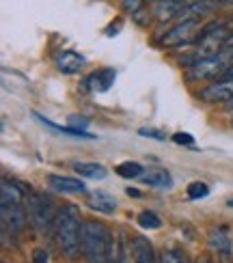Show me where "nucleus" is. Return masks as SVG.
Wrapping results in <instances>:
<instances>
[{
  "instance_id": "1",
  "label": "nucleus",
  "mask_w": 233,
  "mask_h": 263,
  "mask_svg": "<svg viewBox=\"0 0 233 263\" xmlns=\"http://www.w3.org/2000/svg\"><path fill=\"white\" fill-rule=\"evenodd\" d=\"M115 244L117 239L110 233V229L95 218H88L82 222V257L86 263H113L115 259Z\"/></svg>"
},
{
  "instance_id": "2",
  "label": "nucleus",
  "mask_w": 233,
  "mask_h": 263,
  "mask_svg": "<svg viewBox=\"0 0 233 263\" xmlns=\"http://www.w3.org/2000/svg\"><path fill=\"white\" fill-rule=\"evenodd\" d=\"M0 212H3V233L7 235H13L20 237L22 231L26 229L28 222V212H26V205L22 203L24 199V190L20 188L15 181L5 179L3 185H0Z\"/></svg>"
},
{
  "instance_id": "3",
  "label": "nucleus",
  "mask_w": 233,
  "mask_h": 263,
  "mask_svg": "<svg viewBox=\"0 0 233 263\" xmlns=\"http://www.w3.org/2000/svg\"><path fill=\"white\" fill-rule=\"evenodd\" d=\"M82 222L84 220H80V210H78V205L67 203L59 210L57 227H54V239H57L61 253L71 261L82 255V246H80Z\"/></svg>"
},
{
  "instance_id": "4",
  "label": "nucleus",
  "mask_w": 233,
  "mask_h": 263,
  "mask_svg": "<svg viewBox=\"0 0 233 263\" xmlns=\"http://www.w3.org/2000/svg\"><path fill=\"white\" fill-rule=\"evenodd\" d=\"M61 207L54 205L48 196L37 194V192H28L26 196V212H28V220L35 227V231L39 235H54V227H57V218H59Z\"/></svg>"
},
{
  "instance_id": "5",
  "label": "nucleus",
  "mask_w": 233,
  "mask_h": 263,
  "mask_svg": "<svg viewBox=\"0 0 233 263\" xmlns=\"http://www.w3.org/2000/svg\"><path fill=\"white\" fill-rule=\"evenodd\" d=\"M231 65V61L225 54H216V57H207V59H196L190 67L186 69L188 80L196 82V80H212L216 82L220 76L227 71V67Z\"/></svg>"
},
{
  "instance_id": "6",
  "label": "nucleus",
  "mask_w": 233,
  "mask_h": 263,
  "mask_svg": "<svg viewBox=\"0 0 233 263\" xmlns=\"http://www.w3.org/2000/svg\"><path fill=\"white\" fill-rule=\"evenodd\" d=\"M199 22L201 20H196V17H188V20L177 22L175 26H171L160 37V43L164 48H177V46H188V43H192L196 39L194 32L199 28Z\"/></svg>"
},
{
  "instance_id": "7",
  "label": "nucleus",
  "mask_w": 233,
  "mask_h": 263,
  "mask_svg": "<svg viewBox=\"0 0 233 263\" xmlns=\"http://www.w3.org/2000/svg\"><path fill=\"white\" fill-rule=\"evenodd\" d=\"M199 100L205 104H229L233 100V80H218L199 91Z\"/></svg>"
},
{
  "instance_id": "8",
  "label": "nucleus",
  "mask_w": 233,
  "mask_h": 263,
  "mask_svg": "<svg viewBox=\"0 0 233 263\" xmlns=\"http://www.w3.org/2000/svg\"><path fill=\"white\" fill-rule=\"evenodd\" d=\"M117 80V71L113 67H102L93 73H88L84 78V89L91 93H106Z\"/></svg>"
},
{
  "instance_id": "9",
  "label": "nucleus",
  "mask_w": 233,
  "mask_h": 263,
  "mask_svg": "<svg viewBox=\"0 0 233 263\" xmlns=\"http://www.w3.org/2000/svg\"><path fill=\"white\" fill-rule=\"evenodd\" d=\"M130 248H132V259H134V263H162V257H158L153 244L147 237H142V235L132 237Z\"/></svg>"
},
{
  "instance_id": "10",
  "label": "nucleus",
  "mask_w": 233,
  "mask_h": 263,
  "mask_svg": "<svg viewBox=\"0 0 233 263\" xmlns=\"http://www.w3.org/2000/svg\"><path fill=\"white\" fill-rule=\"evenodd\" d=\"M54 65H57V69L65 76H76L80 73L84 67H86V59L82 54H78L74 50H63L57 54V59H54Z\"/></svg>"
},
{
  "instance_id": "11",
  "label": "nucleus",
  "mask_w": 233,
  "mask_h": 263,
  "mask_svg": "<svg viewBox=\"0 0 233 263\" xmlns=\"http://www.w3.org/2000/svg\"><path fill=\"white\" fill-rule=\"evenodd\" d=\"M46 181H48L50 188L59 194H84L86 192L84 181L76 179V177H67V175H54L52 173L46 177Z\"/></svg>"
},
{
  "instance_id": "12",
  "label": "nucleus",
  "mask_w": 233,
  "mask_h": 263,
  "mask_svg": "<svg viewBox=\"0 0 233 263\" xmlns=\"http://www.w3.org/2000/svg\"><path fill=\"white\" fill-rule=\"evenodd\" d=\"M86 205H88V210H93V212H97V214H104V216L115 214L117 207H119L117 199H115V196L110 194V192H106V190H95V192H91V194H88V199H86Z\"/></svg>"
},
{
  "instance_id": "13",
  "label": "nucleus",
  "mask_w": 233,
  "mask_h": 263,
  "mask_svg": "<svg viewBox=\"0 0 233 263\" xmlns=\"http://www.w3.org/2000/svg\"><path fill=\"white\" fill-rule=\"evenodd\" d=\"M140 183L147 185V188H158V190H169L173 185V177L171 173L162 168V166H153V168H147L145 175L140 177Z\"/></svg>"
},
{
  "instance_id": "14",
  "label": "nucleus",
  "mask_w": 233,
  "mask_h": 263,
  "mask_svg": "<svg viewBox=\"0 0 233 263\" xmlns=\"http://www.w3.org/2000/svg\"><path fill=\"white\" fill-rule=\"evenodd\" d=\"M32 117H35V121H39L43 127H48V129H52L54 134H65V136H74V138H86V140H95L97 136L95 134H91V132H82V129H76V127H69V125H57L54 121H50V119H46V117H41L39 112H32Z\"/></svg>"
},
{
  "instance_id": "15",
  "label": "nucleus",
  "mask_w": 233,
  "mask_h": 263,
  "mask_svg": "<svg viewBox=\"0 0 233 263\" xmlns=\"http://www.w3.org/2000/svg\"><path fill=\"white\" fill-rule=\"evenodd\" d=\"M71 168L80 179H104L108 175L106 166L99 162H74Z\"/></svg>"
},
{
  "instance_id": "16",
  "label": "nucleus",
  "mask_w": 233,
  "mask_h": 263,
  "mask_svg": "<svg viewBox=\"0 0 233 263\" xmlns=\"http://www.w3.org/2000/svg\"><path fill=\"white\" fill-rule=\"evenodd\" d=\"M182 9H184V3H155L151 13L160 22H166L173 17H182Z\"/></svg>"
},
{
  "instance_id": "17",
  "label": "nucleus",
  "mask_w": 233,
  "mask_h": 263,
  "mask_svg": "<svg viewBox=\"0 0 233 263\" xmlns=\"http://www.w3.org/2000/svg\"><path fill=\"white\" fill-rule=\"evenodd\" d=\"M207 246H209V250H214V253L223 255V257L231 255V239L223 231H212L209 233L207 235Z\"/></svg>"
},
{
  "instance_id": "18",
  "label": "nucleus",
  "mask_w": 233,
  "mask_h": 263,
  "mask_svg": "<svg viewBox=\"0 0 233 263\" xmlns=\"http://www.w3.org/2000/svg\"><path fill=\"white\" fill-rule=\"evenodd\" d=\"M113 263H134L132 259V248H130V239L123 231H119L117 235V244H115V259Z\"/></svg>"
},
{
  "instance_id": "19",
  "label": "nucleus",
  "mask_w": 233,
  "mask_h": 263,
  "mask_svg": "<svg viewBox=\"0 0 233 263\" xmlns=\"http://www.w3.org/2000/svg\"><path fill=\"white\" fill-rule=\"evenodd\" d=\"M115 173L119 177L123 179H140L145 175V166L140 162H134V160H128V162H121L119 166L115 168Z\"/></svg>"
},
{
  "instance_id": "20",
  "label": "nucleus",
  "mask_w": 233,
  "mask_h": 263,
  "mask_svg": "<svg viewBox=\"0 0 233 263\" xmlns=\"http://www.w3.org/2000/svg\"><path fill=\"white\" fill-rule=\"evenodd\" d=\"M136 222L140 229H147V231H153V229H160L162 227V220H160V216L147 210V212H140L138 218H136Z\"/></svg>"
},
{
  "instance_id": "21",
  "label": "nucleus",
  "mask_w": 233,
  "mask_h": 263,
  "mask_svg": "<svg viewBox=\"0 0 233 263\" xmlns=\"http://www.w3.org/2000/svg\"><path fill=\"white\" fill-rule=\"evenodd\" d=\"M209 194V185L205 181H190L186 185V196L190 201H201Z\"/></svg>"
},
{
  "instance_id": "22",
  "label": "nucleus",
  "mask_w": 233,
  "mask_h": 263,
  "mask_svg": "<svg viewBox=\"0 0 233 263\" xmlns=\"http://www.w3.org/2000/svg\"><path fill=\"white\" fill-rule=\"evenodd\" d=\"M160 257H162V263H190L186 253L180 248H166V250H162Z\"/></svg>"
},
{
  "instance_id": "23",
  "label": "nucleus",
  "mask_w": 233,
  "mask_h": 263,
  "mask_svg": "<svg viewBox=\"0 0 233 263\" xmlns=\"http://www.w3.org/2000/svg\"><path fill=\"white\" fill-rule=\"evenodd\" d=\"M171 140L180 147H194V136L188 134V132H175V134L171 136Z\"/></svg>"
},
{
  "instance_id": "24",
  "label": "nucleus",
  "mask_w": 233,
  "mask_h": 263,
  "mask_svg": "<svg viewBox=\"0 0 233 263\" xmlns=\"http://www.w3.org/2000/svg\"><path fill=\"white\" fill-rule=\"evenodd\" d=\"M32 263H50V255L46 248H35L32 250Z\"/></svg>"
},
{
  "instance_id": "25",
  "label": "nucleus",
  "mask_w": 233,
  "mask_h": 263,
  "mask_svg": "<svg viewBox=\"0 0 233 263\" xmlns=\"http://www.w3.org/2000/svg\"><path fill=\"white\" fill-rule=\"evenodd\" d=\"M88 123H91V121H88L86 117H69V127H76V129L86 132Z\"/></svg>"
},
{
  "instance_id": "26",
  "label": "nucleus",
  "mask_w": 233,
  "mask_h": 263,
  "mask_svg": "<svg viewBox=\"0 0 233 263\" xmlns=\"http://www.w3.org/2000/svg\"><path fill=\"white\" fill-rule=\"evenodd\" d=\"M121 26H123V20H121V17L113 20V22H110V26L104 30V32H106V37H115V35H119V32H121Z\"/></svg>"
},
{
  "instance_id": "27",
  "label": "nucleus",
  "mask_w": 233,
  "mask_h": 263,
  "mask_svg": "<svg viewBox=\"0 0 233 263\" xmlns=\"http://www.w3.org/2000/svg\"><path fill=\"white\" fill-rule=\"evenodd\" d=\"M138 134H140V136H149V138H158V140H166V134H164V132H158V129H147V127H142V129H138Z\"/></svg>"
},
{
  "instance_id": "28",
  "label": "nucleus",
  "mask_w": 233,
  "mask_h": 263,
  "mask_svg": "<svg viewBox=\"0 0 233 263\" xmlns=\"http://www.w3.org/2000/svg\"><path fill=\"white\" fill-rule=\"evenodd\" d=\"M121 7H126L128 13H138L140 7H145V3H140V0H134V3H130V0H126V3H121Z\"/></svg>"
},
{
  "instance_id": "29",
  "label": "nucleus",
  "mask_w": 233,
  "mask_h": 263,
  "mask_svg": "<svg viewBox=\"0 0 233 263\" xmlns=\"http://www.w3.org/2000/svg\"><path fill=\"white\" fill-rule=\"evenodd\" d=\"M220 54H225V57L229 59V61H233V32L227 37V41H225V48H223V52Z\"/></svg>"
},
{
  "instance_id": "30",
  "label": "nucleus",
  "mask_w": 233,
  "mask_h": 263,
  "mask_svg": "<svg viewBox=\"0 0 233 263\" xmlns=\"http://www.w3.org/2000/svg\"><path fill=\"white\" fill-rule=\"evenodd\" d=\"M126 192H128V196H136V199H140V196H142L140 190H136V188H128Z\"/></svg>"
},
{
  "instance_id": "31",
  "label": "nucleus",
  "mask_w": 233,
  "mask_h": 263,
  "mask_svg": "<svg viewBox=\"0 0 233 263\" xmlns=\"http://www.w3.org/2000/svg\"><path fill=\"white\" fill-rule=\"evenodd\" d=\"M194 263H212V259H209V257H199Z\"/></svg>"
},
{
  "instance_id": "32",
  "label": "nucleus",
  "mask_w": 233,
  "mask_h": 263,
  "mask_svg": "<svg viewBox=\"0 0 233 263\" xmlns=\"http://www.w3.org/2000/svg\"><path fill=\"white\" fill-rule=\"evenodd\" d=\"M225 108H227V112H233V100L229 104H225Z\"/></svg>"
},
{
  "instance_id": "33",
  "label": "nucleus",
  "mask_w": 233,
  "mask_h": 263,
  "mask_svg": "<svg viewBox=\"0 0 233 263\" xmlns=\"http://www.w3.org/2000/svg\"><path fill=\"white\" fill-rule=\"evenodd\" d=\"M227 205H229V207H233V199H229V201H227Z\"/></svg>"
}]
</instances>
